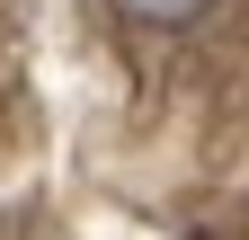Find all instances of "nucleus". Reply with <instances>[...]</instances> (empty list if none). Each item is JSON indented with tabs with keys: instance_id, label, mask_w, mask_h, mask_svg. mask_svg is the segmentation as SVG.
<instances>
[{
	"instance_id": "1",
	"label": "nucleus",
	"mask_w": 249,
	"mask_h": 240,
	"mask_svg": "<svg viewBox=\"0 0 249 240\" xmlns=\"http://www.w3.org/2000/svg\"><path fill=\"white\" fill-rule=\"evenodd\" d=\"M116 9L134 18V27H187V18H205L213 0H116Z\"/></svg>"
}]
</instances>
